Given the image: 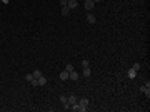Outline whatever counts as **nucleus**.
I'll return each mask as SVG.
<instances>
[{"label": "nucleus", "mask_w": 150, "mask_h": 112, "mask_svg": "<svg viewBox=\"0 0 150 112\" xmlns=\"http://www.w3.org/2000/svg\"><path fill=\"white\" fill-rule=\"evenodd\" d=\"M95 5V2L94 0H85V3H83V7H85V10H92Z\"/></svg>", "instance_id": "obj_3"}, {"label": "nucleus", "mask_w": 150, "mask_h": 112, "mask_svg": "<svg viewBox=\"0 0 150 112\" xmlns=\"http://www.w3.org/2000/svg\"><path fill=\"white\" fill-rule=\"evenodd\" d=\"M65 70H67V72H72V70H73V65H72V64H67Z\"/></svg>", "instance_id": "obj_16"}, {"label": "nucleus", "mask_w": 150, "mask_h": 112, "mask_svg": "<svg viewBox=\"0 0 150 112\" xmlns=\"http://www.w3.org/2000/svg\"><path fill=\"white\" fill-rule=\"evenodd\" d=\"M68 80H78V74L75 72V70L68 72Z\"/></svg>", "instance_id": "obj_6"}, {"label": "nucleus", "mask_w": 150, "mask_h": 112, "mask_svg": "<svg viewBox=\"0 0 150 112\" xmlns=\"http://www.w3.org/2000/svg\"><path fill=\"white\" fill-rule=\"evenodd\" d=\"M77 101H78V99H77V95H70V97L67 99V102H68L70 106H72V104H75V102H77Z\"/></svg>", "instance_id": "obj_10"}, {"label": "nucleus", "mask_w": 150, "mask_h": 112, "mask_svg": "<svg viewBox=\"0 0 150 112\" xmlns=\"http://www.w3.org/2000/svg\"><path fill=\"white\" fill-rule=\"evenodd\" d=\"M33 79H35V77H33L32 74H27V75H25V80H28V82H32Z\"/></svg>", "instance_id": "obj_15"}, {"label": "nucleus", "mask_w": 150, "mask_h": 112, "mask_svg": "<svg viewBox=\"0 0 150 112\" xmlns=\"http://www.w3.org/2000/svg\"><path fill=\"white\" fill-rule=\"evenodd\" d=\"M62 15H63V17H68V15H70V8H68V7H62Z\"/></svg>", "instance_id": "obj_9"}, {"label": "nucleus", "mask_w": 150, "mask_h": 112, "mask_svg": "<svg viewBox=\"0 0 150 112\" xmlns=\"http://www.w3.org/2000/svg\"><path fill=\"white\" fill-rule=\"evenodd\" d=\"M127 77L130 79V80H133V79L137 77V70H133V69H128V70H127Z\"/></svg>", "instance_id": "obj_4"}, {"label": "nucleus", "mask_w": 150, "mask_h": 112, "mask_svg": "<svg viewBox=\"0 0 150 112\" xmlns=\"http://www.w3.org/2000/svg\"><path fill=\"white\" fill-rule=\"evenodd\" d=\"M94 2H95V3H97V2H102V0H94Z\"/></svg>", "instance_id": "obj_21"}, {"label": "nucleus", "mask_w": 150, "mask_h": 112, "mask_svg": "<svg viewBox=\"0 0 150 112\" xmlns=\"http://www.w3.org/2000/svg\"><path fill=\"white\" fill-rule=\"evenodd\" d=\"M58 77H60V80H68V72L67 70H62Z\"/></svg>", "instance_id": "obj_8"}, {"label": "nucleus", "mask_w": 150, "mask_h": 112, "mask_svg": "<svg viewBox=\"0 0 150 112\" xmlns=\"http://www.w3.org/2000/svg\"><path fill=\"white\" fill-rule=\"evenodd\" d=\"M132 69H133V70H137V72H139V70H140V64H139V62H135Z\"/></svg>", "instance_id": "obj_17"}, {"label": "nucleus", "mask_w": 150, "mask_h": 112, "mask_svg": "<svg viewBox=\"0 0 150 112\" xmlns=\"http://www.w3.org/2000/svg\"><path fill=\"white\" fill-rule=\"evenodd\" d=\"M90 75H92L90 67H83V77H90Z\"/></svg>", "instance_id": "obj_11"}, {"label": "nucleus", "mask_w": 150, "mask_h": 112, "mask_svg": "<svg viewBox=\"0 0 150 112\" xmlns=\"http://www.w3.org/2000/svg\"><path fill=\"white\" fill-rule=\"evenodd\" d=\"M0 2H2V3H3V5H7V3H8V2H10V0H0Z\"/></svg>", "instance_id": "obj_20"}, {"label": "nucleus", "mask_w": 150, "mask_h": 112, "mask_svg": "<svg viewBox=\"0 0 150 112\" xmlns=\"http://www.w3.org/2000/svg\"><path fill=\"white\" fill-rule=\"evenodd\" d=\"M70 109H72V111H75V112H80V104H78V102H75V104H72V106H70Z\"/></svg>", "instance_id": "obj_12"}, {"label": "nucleus", "mask_w": 150, "mask_h": 112, "mask_svg": "<svg viewBox=\"0 0 150 112\" xmlns=\"http://www.w3.org/2000/svg\"><path fill=\"white\" fill-rule=\"evenodd\" d=\"M32 75H33L35 79H39V77H42V72H40V70H35V72H33Z\"/></svg>", "instance_id": "obj_14"}, {"label": "nucleus", "mask_w": 150, "mask_h": 112, "mask_svg": "<svg viewBox=\"0 0 150 112\" xmlns=\"http://www.w3.org/2000/svg\"><path fill=\"white\" fill-rule=\"evenodd\" d=\"M67 3H68V0H60V5L62 7H67Z\"/></svg>", "instance_id": "obj_19"}, {"label": "nucleus", "mask_w": 150, "mask_h": 112, "mask_svg": "<svg viewBox=\"0 0 150 112\" xmlns=\"http://www.w3.org/2000/svg\"><path fill=\"white\" fill-rule=\"evenodd\" d=\"M78 104H80V112H85L87 111V106H89V99L87 97H82L80 101H77Z\"/></svg>", "instance_id": "obj_1"}, {"label": "nucleus", "mask_w": 150, "mask_h": 112, "mask_svg": "<svg viewBox=\"0 0 150 112\" xmlns=\"http://www.w3.org/2000/svg\"><path fill=\"white\" fill-rule=\"evenodd\" d=\"M77 5H78V2L77 0H68V3H67V7L72 10V8H77Z\"/></svg>", "instance_id": "obj_5"}, {"label": "nucleus", "mask_w": 150, "mask_h": 112, "mask_svg": "<svg viewBox=\"0 0 150 112\" xmlns=\"http://www.w3.org/2000/svg\"><path fill=\"white\" fill-rule=\"evenodd\" d=\"M140 90H142V92L147 95V99H149V97H150V82H147L145 85H142V87H140Z\"/></svg>", "instance_id": "obj_2"}, {"label": "nucleus", "mask_w": 150, "mask_h": 112, "mask_svg": "<svg viewBox=\"0 0 150 112\" xmlns=\"http://www.w3.org/2000/svg\"><path fill=\"white\" fill-rule=\"evenodd\" d=\"M87 20H89L90 23H95V22H97V18H95V15H92V13H89V15H87Z\"/></svg>", "instance_id": "obj_13"}, {"label": "nucleus", "mask_w": 150, "mask_h": 112, "mask_svg": "<svg viewBox=\"0 0 150 112\" xmlns=\"http://www.w3.org/2000/svg\"><path fill=\"white\" fill-rule=\"evenodd\" d=\"M60 102L62 104H67V97L65 95H60Z\"/></svg>", "instance_id": "obj_18"}, {"label": "nucleus", "mask_w": 150, "mask_h": 112, "mask_svg": "<svg viewBox=\"0 0 150 112\" xmlns=\"http://www.w3.org/2000/svg\"><path fill=\"white\" fill-rule=\"evenodd\" d=\"M37 82H39V85H40V87H44V85H47V79H45L44 75H42V77H39V79H37Z\"/></svg>", "instance_id": "obj_7"}]
</instances>
